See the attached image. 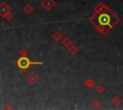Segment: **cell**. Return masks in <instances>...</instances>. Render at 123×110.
I'll return each instance as SVG.
<instances>
[{
  "instance_id": "obj_1",
  "label": "cell",
  "mask_w": 123,
  "mask_h": 110,
  "mask_svg": "<svg viewBox=\"0 0 123 110\" xmlns=\"http://www.w3.org/2000/svg\"><path fill=\"white\" fill-rule=\"evenodd\" d=\"M32 64H42V63H41V62H32V61H30V60L28 59V57H26V56H22V57H20V58L16 61L17 67H19L21 70H26V69H28V68L30 67V65H32Z\"/></svg>"
},
{
  "instance_id": "obj_2",
  "label": "cell",
  "mask_w": 123,
  "mask_h": 110,
  "mask_svg": "<svg viewBox=\"0 0 123 110\" xmlns=\"http://www.w3.org/2000/svg\"><path fill=\"white\" fill-rule=\"evenodd\" d=\"M98 22L100 25L102 26H106V25H110V22H111V17L109 14L107 13H103L99 16L98 18Z\"/></svg>"
},
{
  "instance_id": "obj_3",
  "label": "cell",
  "mask_w": 123,
  "mask_h": 110,
  "mask_svg": "<svg viewBox=\"0 0 123 110\" xmlns=\"http://www.w3.org/2000/svg\"><path fill=\"white\" fill-rule=\"evenodd\" d=\"M26 80H27L29 83L34 84V83L37 80V76L35 73L31 72V73H29V74L26 76Z\"/></svg>"
},
{
  "instance_id": "obj_4",
  "label": "cell",
  "mask_w": 123,
  "mask_h": 110,
  "mask_svg": "<svg viewBox=\"0 0 123 110\" xmlns=\"http://www.w3.org/2000/svg\"><path fill=\"white\" fill-rule=\"evenodd\" d=\"M41 5L46 9V10H50L54 5H55V2L53 0H43L41 2Z\"/></svg>"
},
{
  "instance_id": "obj_5",
  "label": "cell",
  "mask_w": 123,
  "mask_h": 110,
  "mask_svg": "<svg viewBox=\"0 0 123 110\" xmlns=\"http://www.w3.org/2000/svg\"><path fill=\"white\" fill-rule=\"evenodd\" d=\"M24 11H25L26 13H31V12L33 11V8H32L30 5H27V6L24 8Z\"/></svg>"
},
{
  "instance_id": "obj_6",
  "label": "cell",
  "mask_w": 123,
  "mask_h": 110,
  "mask_svg": "<svg viewBox=\"0 0 123 110\" xmlns=\"http://www.w3.org/2000/svg\"><path fill=\"white\" fill-rule=\"evenodd\" d=\"M62 44H63L64 46H68V45H70V44H71V40H70L69 38H65V39H63Z\"/></svg>"
},
{
  "instance_id": "obj_7",
  "label": "cell",
  "mask_w": 123,
  "mask_h": 110,
  "mask_svg": "<svg viewBox=\"0 0 123 110\" xmlns=\"http://www.w3.org/2000/svg\"><path fill=\"white\" fill-rule=\"evenodd\" d=\"M120 101H121V99L118 97H114V99H112V102H113L114 105H117L118 103H120Z\"/></svg>"
},
{
  "instance_id": "obj_8",
  "label": "cell",
  "mask_w": 123,
  "mask_h": 110,
  "mask_svg": "<svg viewBox=\"0 0 123 110\" xmlns=\"http://www.w3.org/2000/svg\"><path fill=\"white\" fill-rule=\"evenodd\" d=\"M53 37H54V39H55V40H59V39L62 37V35H61V33H54V35H53Z\"/></svg>"
},
{
  "instance_id": "obj_9",
  "label": "cell",
  "mask_w": 123,
  "mask_h": 110,
  "mask_svg": "<svg viewBox=\"0 0 123 110\" xmlns=\"http://www.w3.org/2000/svg\"><path fill=\"white\" fill-rule=\"evenodd\" d=\"M86 85L88 86V87H90V86L93 85V81H92L91 79H86Z\"/></svg>"
},
{
  "instance_id": "obj_10",
  "label": "cell",
  "mask_w": 123,
  "mask_h": 110,
  "mask_svg": "<svg viewBox=\"0 0 123 110\" xmlns=\"http://www.w3.org/2000/svg\"><path fill=\"white\" fill-rule=\"evenodd\" d=\"M69 52H70L71 54H75V53L77 52V48H76L75 46H73V47H70V48H69Z\"/></svg>"
},
{
  "instance_id": "obj_11",
  "label": "cell",
  "mask_w": 123,
  "mask_h": 110,
  "mask_svg": "<svg viewBox=\"0 0 123 110\" xmlns=\"http://www.w3.org/2000/svg\"><path fill=\"white\" fill-rule=\"evenodd\" d=\"M96 91H97L98 93H102V92L104 91V87H103L102 85H98V87L96 88Z\"/></svg>"
}]
</instances>
